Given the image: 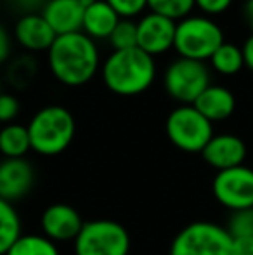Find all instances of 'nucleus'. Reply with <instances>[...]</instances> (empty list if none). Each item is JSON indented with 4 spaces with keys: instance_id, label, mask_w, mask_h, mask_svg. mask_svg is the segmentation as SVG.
Listing matches in <instances>:
<instances>
[{
    "instance_id": "24",
    "label": "nucleus",
    "mask_w": 253,
    "mask_h": 255,
    "mask_svg": "<svg viewBox=\"0 0 253 255\" xmlns=\"http://www.w3.org/2000/svg\"><path fill=\"white\" fill-rule=\"evenodd\" d=\"M231 238H243V236H253V208L233 212L229 222L226 226Z\"/></svg>"
},
{
    "instance_id": "16",
    "label": "nucleus",
    "mask_w": 253,
    "mask_h": 255,
    "mask_svg": "<svg viewBox=\"0 0 253 255\" xmlns=\"http://www.w3.org/2000/svg\"><path fill=\"white\" fill-rule=\"evenodd\" d=\"M208 122H224L236 110V98L224 85H210L192 104Z\"/></svg>"
},
{
    "instance_id": "30",
    "label": "nucleus",
    "mask_w": 253,
    "mask_h": 255,
    "mask_svg": "<svg viewBox=\"0 0 253 255\" xmlns=\"http://www.w3.org/2000/svg\"><path fill=\"white\" fill-rule=\"evenodd\" d=\"M231 255H253V236L231 238Z\"/></svg>"
},
{
    "instance_id": "17",
    "label": "nucleus",
    "mask_w": 253,
    "mask_h": 255,
    "mask_svg": "<svg viewBox=\"0 0 253 255\" xmlns=\"http://www.w3.org/2000/svg\"><path fill=\"white\" fill-rule=\"evenodd\" d=\"M122 17L106 0H95L84 10L82 31L92 40H108Z\"/></svg>"
},
{
    "instance_id": "22",
    "label": "nucleus",
    "mask_w": 253,
    "mask_h": 255,
    "mask_svg": "<svg viewBox=\"0 0 253 255\" xmlns=\"http://www.w3.org/2000/svg\"><path fill=\"white\" fill-rule=\"evenodd\" d=\"M151 12L162 14L173 21H180L194 10V0H148Z\"/></svg>"
},
{
    "instance_id": "5",
    "label": "nucleus",
    "mask_w": 253,
    "mask_h": 255,
    "mask_svg": "<svg viewBox=\"0 0 253 255\" xmlns=\"http://www.w3.org/2000/svg\"><path fill=\"white\" fill-rule=\"evenodd\" d=\"M75 255H128L130 235L127 228L111 219L84 222L73 242Z\"/></svg>"
},
{
    "instance_id": "1",
    "label": "nucleus",
    "mask_w": 253,
    "mask_h": 255,
    "mask_svg": "<svg viewBox=\"0 0 253 255\" xmlns=\"http://www.w3.org/2000/svg\"><path fill=\"white\" fill-rule=\"evenodd\" d=\"M47 64L59 84L66 87H82L97 75L101 54L95 40L84 31H77L56 37L47 51Z\"/></svg>"
},
{
    "instance_id": "15",
    "label": "nucleus",
    "mask_w": 253,
    "mask_h": 255,
    "mask_svg": "<svg viewBox=\"0 0 253 255\" xmlns=\"http://www.w3.org/2000/svg\"><path fill=\"white\" fill-rule=\"evenodd\" d=\"M84 10L80 0H47L40 14L59 37L82 31Z\"/></svg>"
},
{
    "instance_id": "8",
    "label": "nucleus",
    "mask_w": 253,
    "mask_h": 255,
    "mask_svg": "<svg viewBox=\"0 0 253 255\" xmlns=\"http://www.w3.org/2000/svg\"><path fill=\"white\" fill-rule=\"evenodd\" d=\"M212 85L210 68L201 61L177 57L163 73V87L180 104H194L206 87Z\"/></svg>"
},
{
    "instance_id": "23",
    "label": "nucleus",
    "mask_w": 253,
    "mask_h": 255,
    "mask_svg": "<svg viewBox=\"0 0 253 255\" xmlns=\"http://www.w3.org/2000/svg\"><path fill=\"white\" fill-rule=\"evenodd\" d=\"M108 40L113 51H127L137 47V23L134 19H120Z\"/></svg>"
},
{
    "instance_id": "29",
    "label": "nucleus",
    "mask_w": 253,
    "mask_h": 255,
    "mask_svg": "<svg viewBox=\"0 0 253 255\" xmlns=\"http://www.w3.org/2000/svg\"><path fill=\"white\" fill-rule=\"evenodd\" d=\"M14 9H17L21 12V16L24 14H38L42 12V9L45 7L47 0H10Z\"/></svg>"
},
{
    "instance_id": "31",
    "label": "nucleus",
    "mask_w": 253,
    "mask_h": 255,
    "mask_svg": "<svg viewBox=\"0 0 253 255\" xmlns=\"http://www.w3.org/2000/svg\"><path fill=\"white\" fill-rule=\"evenodd\" d=\"M10 56V37L5 28L0 24V64H3Z\"/></svg>"
},
{
    "instance_id": "10",
    "label": "nucleus",
    "mask_w": 253,
    "mask_h": 255,
    "mask_svg": "<svg viewBox=\"0 0 253 255\" xmlns=\"http://www.w3.org/2000/svg\"><path fill=\"white\" fill-rule=\"evenodd\" d=\"M137 23V47L151 57L162 56L173 49L177 21L149 10Z\"/></svg>"
},
{
    "instance_id": "3",
    "label": "nucleus",
    "mask_w": 253,
    "mask_h": 255,
    "mask_svg": "<svg viewBox=\"0 0 253 255\" xmlns=\"http://www.w3.org/2000/svg\"><path fill=\"white\" fill-rule=\"evenodd\" d=\"M31 151L42 156H58L70 148L77 132V122L71 111L59 104L44 106L26 125Z\"/></svg>"
},
{
    "instance_id": "32",
    "label": "nucleus",
    "mask_w": 253,
    "mask_h": 255,
    "mask_svg": "<svg viewBox=\"0 0 253 255\" xmlns=\"http://www.w3.org/2000/svg\"><path fill=\"white\" fill-rule=\"evenodd\" d=\"M241 52H243L245 68H248L250 71H253V33L245 40L243 47H241Z\"/></svg>"
},
{
    "instance_id": "25",
    "label": "nucleus",
    "mask_w": 253,
    "mask_h": 255,
    "mask_svg": "<svg viewBox=\"0 0 253 255\" xmlns=\"http://www.w3.org/2000/svg\"><path fill=\"white\" fill-rule=\"evenodd\" d=\"M122 19H134L148 9V0H106Z\"/></svg>"
},
{
    "instance_id": "14",
    "label": "nucleus",
    "mask_w": 253,
    "mask_h": 255,
    "mask_svg": "<svg viewBox=\"0 0 253 255\" xmlns=\"http://www.w3.org/2000/svg\"><path fill=\"white\" fill-rule=\"evenodd\" d=\"M14 37L16 42L28 52H47L54 44L56 37L49 23L38 14H24L16 21L14 26Z\"/></svg>"
},
{
    "instance_id": "4",
    "label": "nucleus",
    "mask_w": 253,
    "mask_h": 255,
    "mask_svg": "<svg viewBox=\"0 0 253 255\" xmlns=\"http://www.w3.org/2000/svg\"><path fill=\"white\" fill-rule=\"evenodd\" d=\"M224 42L222 28L205 14H189L177 21L173 51L179 57L205 63Z\"/></svg>"
},
{
    "instance_id": "35",
    "label": "nucleus",
    "mask_w": 253,
    "mask_h": 255,
    "mask_svg": "<svg viewBox=\"0 0 253 255\" xmlns=\"http://www.w3.org/2000/svg\"><path fill=\"white\" fill-rule=\"evenodd\" d=\"M0 12H2V0H0Z\"/></svg>"
},
{
    "instance_id": "9",
    "label": "nucleus",
    "mask_w": 253,
    "mask_h": 255,
    "mask_svg": "<svg viewBox=\"0 0 253 255\" xmlns=\"http://www.w3.org/2000/svg\"><path fill=\"white\" fill-rule=\"evenodd\" d=\"M212 193L217 203L231 212L253 208V168L240 165L217 172Z\"/></svg>"
},
{
    "instance_id": "26",
    "label": "nucleus",
    "mask_w": 253,
    "mask_h": 255,
    "mask_svg": "<svg viewBox=\"0 0 253 255\" xmlns=\"http://www.w3.org/2000/svg\"><path fill=\"white\" fill-rule=\"evenodd\" d=\"M35 75V61L30 57H19L9 68V78L14 85L19 82H31Z\"/></svg>"
},
{
    "instance_id": "7",
    "label": "nucleus",
    "mask_w": 253,
    "mask_h": 255,
    "mask_svg": "<svg viewBox=\"0 0 253 255\" xmlns=\"http://www.w3.org/2000/svg\"><path fill=\"white\" fill-rule=\"evenodd\" d=\"M169 255H231V235L217 222H191L172 240Z\"/></svg>"
},
{
    "instance_id": "34",
    "label": "nucleus",
    "mask_w": 253,
    "mask_h": 255,
    "mask_svg": "<svg viewBox=\"0 0 253 255\" xmlns=\"http://www.w3.org/2000/svg\"><path fill=\"white\" fill-rule=\"evenodd\" d=\"M0 92H2V78H0Z\"/></svg>"
},
{
    "instance_id": "28",
    "label": "nucleus",
    "mask_w": 253,
    "mask_h": 255,
    "mask_svg": "<svg viewBox=\"0 0 253 255\" xmlns=\"http://www.w3.org/2000/svg\"><path fill=\"white\" fill-rule=\"evenodd\" d=\"M233 0H194V7L205 16H219L231 7Z\"/></svg>"
},
{
    "instance_id": "11",
    "label": "nucleus",
    "mask_w": 253,
    "mask_h": 255,
    "mask_svg": "<svg viewBox=\"0 0 253 255\" xmlns=\"http://www.w3.org/2000/svg\"><path fill=\"white\" fill-rule=\"evenodd\" d=\"M33 186L35 170L26 158L0 160V200L14 205L26 198Z\"/></svg>"
},
{
    "instance_id": "19",
    "label": "nucleus",
    "mask_w": 253,
    "mask_h": 255,
    "mask_svg": "<svg viewBox=\"0 0 253 255\" xmlns=\"http://www.w3.org/2000/svg\"><path fill=\"white\" fill-rule=\"evenodd\" d=\"M210 66L224 77L238 75L245 68L241 47H238L236 44H231V42H224L210 57Z\"/></svg>"
},
{
    "instance_id": "18",
    "label": "nucleus",
    "mask_w": 253,
    "mask_h": 255,
    "mask_svg": "<svg viewBox=\"0 0 253 255\" xmlns=\"http://www.w3.org/2000/svg\"><path fill=\"white\" fill-rule=\"evenodd\" d=\"M31 151L26 125L7 124L0 128V154L3 158H24Z\"/></svg>"
},
{
    "instance_id": "13",
    "label": "nucleus",
    "mask_w": 253,
    "mask_h": 255,
    "mask_svg": "<svg viewBox=\"0 0 253 255\" xmlns=\"http://www.w3.org/2000/svg\"><path fill=\"white\" fill-rule=\"evenodd\" d=\"M201 158L217 172L240 167L247 158V144L234 134H213L210 142L203 148Z\"/></svg>"
},
{
    "instance_id": "27",
    "label": "nucleus",
    "mask_w": 253,
    "mask_h": 255,
    "mask_svg": "<svg viewBox=\"0 0 253 255\" xmlns=\"http://www.w3.org/2000/svg\"><path fill=\"white\" fill-rule=\"evenodd\" d=\"M21 111V104L17 101L16 96L0 92V124H14Z\"/></svg>"
},
{
    "instance_id": "2",
    "label": "nucleus",
    "mask_w": 253,
    "mask_h": 255,
    "mask_svg": "<svg viewBox=\"0 0 253 255\" xmlns=\"http://www.w3.org/2000/svg\"><path fill=\"white\" fill-rule=\"evenodd\" d=\"M101 77L108 91L132 98L146 92L156 78V61L139 47L113 51L101 64Z\"/></svg>"
},
{
    "instance_id": "12",
    "label": "nucleus",
    "mask_w": 253,
    "mask_h": 255,
    "mask_svg": "<svg viewBox=\"0 0 253 255\" xmlns=\"http://www.w3.org/2000/svg\"><path fill=\"white\" fill-rule=\"evenodd\" d=\"M84 226L80 212L68 203H54L42 212V235L54 243L75 242Z\"/></svg>"
},
{
    "instance_id": "21",
    "label": "nucleus",
    "mask_w": 253,
    "mask_h": 255,
    "mask_svg": "<svg viewBox=\"0 0 253 255\" xmlns=\"http://www.w3.org/2000/svg\"><path fill=\"white\" fill-rule=\"evenodd\" d=\"M5 255H61L58 243L44 235H21Z\"/></svg>"
},
{
    "instance_id": "33",
    "label": "nucleus",
    "mask_w": 253,
    "mask_h": 255,
    "mask_svg": "<svg viewBox=\"0 0 253 255\" xmlns=\"http://www.w3.org/2000/svg\"><path fill=\"white\" fill-rule=\"evenodd\" d=\"M245 12L248 17V24H250V30L253 33V0H247V5H245Z\"/></svg>"
},
{
    "instance_id": "6",
    "label": "nucleus",
    "mask_w": 253,
    "mask_h": 255,
    "mask_svg": "<svg viewBox=\"0 0 253 255\" xmlns=\"http://www.w3.org/2000/svg\"><path fill=\"white\" fill-rule=\"evenodd\" d=\"M165 132L177 149L184 153H201L213 137V124L192 104H180L167 117Z\"/></svg>"
},
{
    "instance_id": "20",
    "label": "nucleus",
    "mask_w": 253,
    "mask_h": 255,
    "mask_svg": "<svg viewBox=\"0 0 253 255\" xmlns=\"http://www.w3.org/2000/svg\"><path fill=\"white\" fill-rule=\"evenodd\" d=\"M23 235L21 217L12 203L0 200V255H5L12 243Z\"/></svg>"
}]
</instances>
